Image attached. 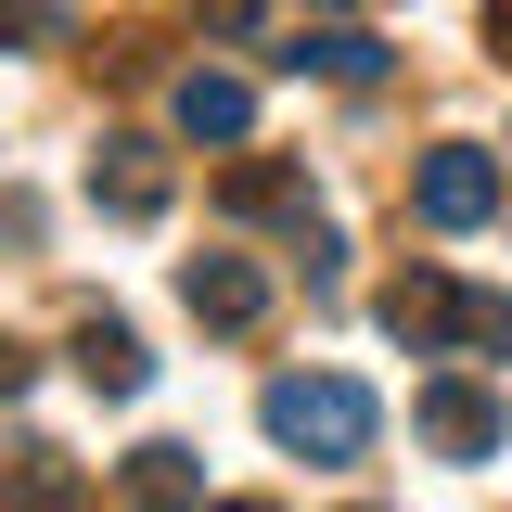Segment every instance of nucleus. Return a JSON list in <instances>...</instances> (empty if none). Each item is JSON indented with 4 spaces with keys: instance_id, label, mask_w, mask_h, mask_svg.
I'll list each match as a JSON object with an SVG mask.
<instances>
[{
    "instance_id": "10",
    "label": "nucleus",
    "mask_w": 512,
    "mask_h": 512,
    "mask_svg": "<svg viewBox=\"0 0 512 512\" xmlns=\"http://www.w3.org/2000/svg\"><path fill=\"white\" fill-rule=\"evenodd\" d=\"M128 500H141V512H205L192 448H167V436H154V448H128Z\"/></svg>"
},
{
    "instance_id": "8",
    "label": "nucleus",
    "mask_w": 512,
    "mask_h": 512,
    "mask_svg": "<svg viewBox=\"0 0 512 512\" xmlns=\"http://www.w3.org/2000/svg\"><path fill=\"white\" fill-rule=\"evenodd\" d=\"M77 372H90V397H141L154 359H141V333H128V320H77Z\"/></svg>"
},
{
    "instance_id": "16",
    "label": "nucleus",
    "mask_w": 512,
    "mask_h": 512,
    "mask_svg": "<svg viewBox=\"0 0 512 512\" xmlns=\"http://www.w3.org/2000/svg\"><path fill=\"white\" fill-rule=\"evenodd\" d=\"M487 39H500V64H512V0H487Z\"/></svg>"
},
{
    "instance_id": "4",
    "label": "nucleus",
    "mask_w": 512,
    "mask_h": 512,
    "mask_svg": "<svg viewBox=\"0 0 512 512\" xmlns=\"http://www.w3.org/2000/svg\"><path fill=\"white\" fill-rule=\"evenodd\" d=\"M410 423H423L448 461H487V448L512 436V410L487 397V384H461V372H448V384H423V397H410Z\"/></svg>"
},
{
    "instance_id": "17",
    "label": "nucleus",
    "mask_w": 512,
    "mask_h": 512,
    "mask_svg": "<svg viewBox=\"0 0 512 512\" xmlns=\"http://www.w3.org/2000/svg\"><path fill=\"white\" fill-rule=\"evenodd\" d=\"M205 512H282V500H205Z\"/></svg>"
},
{
    "instance_id": "6",
    "label": "nucleus",
    "mask_w": 512,
    "mask_h": 512,
    "mask_svg": "<svg viewBox=\"0 0 512 512\" xmlns=\"http://www.w3.org/2000/svg\"><path fill=\"white\" fill-rule=\"evenodd\" d=\"M90 205L103 218H167V154L154 141H103L90 154Z\"/></svg>"
},
{
    "instance_id": "18",
    "label": "nucleus",
    "mask_w": 512,
    "mask_h": 512,
    "mask_svg": "<svg viewBox=\"0 0 512 512\" xmlns=\"http://www.w3.org/2000/svg\"><path fill=\"white\" fill-rule=\"evenodd\" d=\"M308 13H346V0H308Z\"/></svg>"
},
{
    "instance_id": "11",
    "label": "nucleus",
    "mask_w": 512,
    "mask_h": 512,
    "mask_svg": "<svg viewBox=\"0 0 512 512\" xmlns=\"http://www.w3.org/2000/svg\"><path fill=\"white\" fill-rule=\"evenodd\" d=\"M0 512H90V487H77L64 448H26V461L0 474Z\"/></svg>"
},
{
    "instance_id": "9",
    "label": "nucleus",
    "mask_w": 512,
    "mask_h": 512,
    "mask_svg": "<svg viewBox=\"0 0 512 512\" xmlns=\"http://www.w3.org/2000/svg\"><path fill=\"white\" fill-rule=\"evenodd\" d=\"M218 205H231V218H308V167L256 154V167H231V180H218Z\"/></svg>"
},
{
    "instance_id": "12",
    "label": "nucleus",
    "mask_w": 512,
    "mask_h": 512,
    "mask_svg": "<svg viewBox=\"0 0 512 512\" xmlns=\"http://www.w3.org/2000/svg\"><path fill=\"white\" fill-rule=\"evenodd\" d=\"M282 64H320V77H346V90H372V77H384V39H372V26H320V39H295Z\"/></svg>"
},
{
    "instance_id": "7",
    "label": "nucleus",
    "mask_w": 512,
    "mask_h": 512,
    "mask_svg": "<svg viewBox=\"0 0 512 512\" xmlns=\"http://www.w3.org/2000/svg\"><path fill=\"white\" fill-rule=\"evenodd\" d=\"M167 116H180V141H256V90H244V77H205V64H192Z\"/></svg>"
},
{
    "instance_id": "3",
    "label": "nucleus",
    "mask_w": 512,
    "mask_h": 512,
    "mask_svg": "<svg viewBox=\"0 0 512 512\" xmlns=\"http://www.w3.org/2000/svg\"><path fill=\"white\" fill-rule=\"evenodd\" d=\"M410 218H423V231H487V218H500V154H487V141H436V154L410 167Z\"/></svg>"
},
{
    "instance_id": "2",
    "label": "nucleus",
    "mask_w": 512,
    "mask_h": 512,
    "mask_svg": "<svg viewBox=\"0 0 512 512\" xmlns=\"http://www.w3.org/2000/svg\"><path fill=\"white\" fill-rule=\"evenodd\" d=\"M256 423H269V448H295V461H359L384 436V397L359 372H282L256 397Z\"/></svg>"
},
{
    "instance_id": "14",
    "label": "nucleus",
    "mask_w": 512,
    "mask_h": 512,
    "mask_svg": "<svg viewBox=\"0 0 512 512\" xmlns=\"http://www.w3.org/2000/svg\"><path fill=\"white\" fill-rule=\"evenodd\" d=\"M192 13H205L218 39H244V26H256V0H192Z\"/></svg>"
},
{
    "instance_id": "13",
    "label": "nucleus",
    "mask_w": 512,
    "mask_h": 512,
    "mask_svg": "<svg viewBox=\"0 0 512 512\" xmlns=\"http://www.w3.org/2000/svg\"><path fill=\"white\" fill-rule=\"evenodd\" d=\"M0 39H64V0H0Z\"/></svg>"
},
{
    "instance_id": "5",
    "label": "nucleus",
    "mask_w": 512,
    "mask_h": 512,
    "mask_svg": "<svg viewBox=\"0 0 512 512\" xmlns=\"http://www.w3.org/2000/svg\"><path fill=\"white\" fill-rule=\"evenodd\" d=\"M180 308L205 320V333H256V320H269V269H256V256H192Z\"/></svg>"
},
{
    "instance_id": "15",
    "label": "nucleus",
    "mask_w": 512,
    "mask_h": 512,
    "mask_svg": "<svg viewBox=\"0 0 512 512\" xmlns=\"http://www.w3.org/2000/svg\"><path fill=\"white\" fill-rule=\"evenodd\" d=\"M26 372H39V359H26V346L0 333V397H26Z\"/></svg>"
},
{
    "instance_id": "1",
    "label": "nucleus",
    "mask_w": 512,
    "mask_h": 512,
    "mask_svg": "<svg viewBox=\"0 0 512 512\" xmlns=\"http://www.w3.org/2000/svg\"><path fill=\"white\" fill-rule=\"evenodd\" d=\"M384 333L410 346V359H500L512 346V295H474V282H448V269H397L384 282Z\"/></svg>"
}]
</instances>
